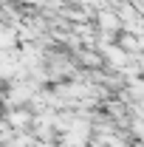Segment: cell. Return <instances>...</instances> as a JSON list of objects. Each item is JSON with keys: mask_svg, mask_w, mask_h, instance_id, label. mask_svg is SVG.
<instances>
[{"mask_svg": "<svg viewBox=\"0 0 144 147\" xmlns=\"http://www.w3.org/2000/svg\"><path fill=\"white\" fill-rule=\"evenodd\" d=\"M0 119H3L11 130H28L34 113L28 110V105H17V108H6L3 113H0Z\"/></svg>", "mask_w": 144, "mask_h": 147, "instance_id": "cell-1", "label": "cell"}, {"mask_svg": "<svg viewBox=\"0 0 144 147\" xmlns=\"http://www.w3.org/2000/svg\"><path fill=\"white\" fill-rule=\"evenodd\" d=\"M122 51H127V54L133 57V54H141V48H144V40H141V34H133V31H119L116 34V40H113Z\"/></svg>", "mask_w": 144, "mask_h": 147, "instance_id": "cell-2", "label": "cell"}]
</instances>
